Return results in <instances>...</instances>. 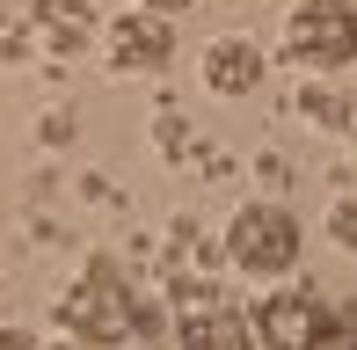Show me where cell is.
<instances>
[{
  "instance_id": "cell-1",
  "label": "cell",
  "mask_w": 357,
  "mask_h": 350,
  "mask_svg": "<svg viewBox=\"0 0 357 350\" xmlns=\"http://www.w3.org/2000/svg\"><path fill=\"white\" fill-rule=\"evenodd\" d=\"M59 328H66L73 343H124L139 328V299H132V284H124V270L109 263V256H88L80 263V284L66 299H59V314H52Z\"/></svg>"
},
{
  "instance_id": "cell-5",
  "label": "cell",
  "mask_w": 357,
  "mask_h": 350,
  "mask_svg": "<svg viewBox=\"0 0 357 350\" xmlns=\"http://www.w3.org/2000/svg\"><path fill=\"white\" fill-rule=\"evenodd\" d=\"M328 299L314 292V284H284V292H270L263 307L248 314V328H255V350H306L328 328Z\"/></svg>"
},
{
  "instance_id": "cell-4",
  "label": "cell",
  "mask_w": 357,
  "mask_h": 350,
  "mask_svg": "<svg viewBox=\"0 0 357 350\" xmlns=\"http://www.w3.org/2000/svg\"><path fill=\"white\" fill-rule=\"evenodd\" d=\"M226 256L255 277H284L299 263V219L284 204H241L234 227H226Z\"/></svg>"
},
{
  "instance_id": "cell-9",
  "label": "cell",
  "mask_w": 357,
  "mask_h": 350,
  "mask_svg": "<svg viewBox=\"0 0 357 350\" xmlns=\"http://www.w3.org/2000/svg\"><path fill=\"white\" fill-rule=\"evenodd\" d=\"M306 350H357V307H335V314H328V328H321Z\"/></svg>"
},
{
  "instance_id": "cell-6",
  "label": "cell",
  "mask_w": 357,
  "mask_h": 350,
  "mask_svg": "<svg viewBox=\"0 0 357 350\" xmlns=\"http://www.w3.org/2000/svg\"><path fill=\"white\" fill-rule=\"evenodd\" d=\"M168 59H175L168 15L139 8V15H117V22H109V66H124V73H168Z\"/></svg>"
},
{
  "instance_id": "cell-13",
  "label": "cell",
  "mask_w": 357,
  "mask_h": 350,
  "mask_svg": "<svg viewBox=\"0 0 357 350\" xmlns=\"http://www.w3.org/2000/svg\"><path fill=\"white\" fill-rule=\"evenodd\" d=\"M139 8H153V15H175V8H190V0H139Z\"/></svg>"
},
{
  "instance_id": "cell-7",
  "label": "cell",
  "mask_w": 357,
  "mask_h": 350,
  "mask_svg": "<svg viewBox=\"0 0 357 350\" xmlns=\"http://www.w3.org/2000/svg\"><path fill=\"white\" fill-rule=\"evenodd\" d=\"M263 81V52H255L248 37H219L212 52H204V88L212 95H248Z\"/></svg>"
},
{
  "instance_id": "cell-11",
  "label": "cell",
  "mask_w": 357,
  "mask_h": 350,
  "mask_svg": "<svg viewBox=\"0 0 357 350\" xmlns=\"http://www.w3.org/2000/svg\"><path fill=\"white\" fill-rule=\"evenodd\" d=\"M153 139H160V146L175 153V146H190V124L175 117V109H160V117H153Z\"/></svg>"
},
{
  "instance_id": "cell-12",
  "label": "cell",
  "mask_w": 357,
  "mask_h": 350,
  "mask_svg": "<svg viewBox=\"0 0 357 350\" xmlns=\"http://www.w3.org/2000/svg\"><path fill=\"white\" fill-rule=\"evenodd\" d=\"M0 350H37V336L29 328H0Z\"/></svg>"
},
{
  "instance_id": "cell-8",
  "label": "cell",
  "mask_w": 357,
  "mask_h": 350,
  "mask_svg": "<svg viewBox=\"0 0 357 350\" xmlns=\"http://www.w3.org/2000/svg\"><path fill=\"white\" fill-rule=\"evenodd\" d=\"M299 109H306V124H321V132H343V124H350V109H343V95H335L328 81H321V73H314V88L299 95Z\"/></svg>"
},
{
  "instance_id": "cell-3",
  "label": "cell",
  "mask_w": 357,
  "mask_h": 350,
  "mask_svg": "<svg viewBox=\"0 0 357 350\" xmlns=\"http://www.w3.org/2000/svg\"><path fill=\"white\" fill-rule=\"evenodd\" d=\"M168 299H175V350H255L248 314L204 277H175Z\"/></svg>"
},
{
  "instance_id": "cell-2",
  "label": "cell",
  "mask_w": 357,
  "mask_h": 350,
  "mask_svg": "<svg viewBox=\"0 0 357 350\" xmlns=\"http://www.w3.org/2000/svg\"><path fill=\"white\" fill-rule=\"evenodd\" d=\"M284 52L306 73H321V81L357 66V8L350 0H299L291 22H284Z\"/></svg>"
},
{
  "instance_id": "cell-10",
  "label": "cell",
  "mask_w": 357,
  "mask_h": 350,
  "mask_svg": "<svg viewBox=\"0 0 357 350\" xmlns=\"http://www.w3.org/2000/svg\"><path fill=\"white\" fill-rule=\"evenodd\" d=\"M328 241L335 248H357V197H335L328 204Z\"/></svg>"
}]
</instances>
